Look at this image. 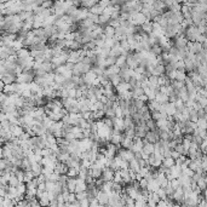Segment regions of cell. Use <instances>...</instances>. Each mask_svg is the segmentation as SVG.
I'll list each match as a JSON object with an SVG mask.
<instances>
[{"label": "cell", "instance_id": "6da1fadb", "mask_svg": "<svg viewBox=\"0 0 207 207\" xmlns=\"http://www.w3.org/2000/svg\"><path fill=\"white\" fill-rule=\"evenodd\" d=\"M67 171H68V166L64 162H61V161L56 162L55 168H53V172H56L58 174H67Z\"/></svg>", "mask_w": 207, "mask_h": 207}, {"label": "cell", "instance_id": "7a4b0ae2", "mask_svg": "<svg viewBox=\"0 0 207 207\" xmlns=\"http://www.w3.org/2000/svg\"><path fill=\"white\" fill-rule=\"evenodd\" d=\"M187 44H188V40L185 38L177 37L176 43H174V47H177V49H187Z\"/></svg>", "mask_w": 207, "mask_h": 207}, {"label": "cell", "instance_id": "3957f363", "mask_svg": "<svg viewBox=\"0 0 207 207\" xmlns=\"http://www.w3.org/2000/svg\"><path fill=\"white\" fill-rule=\"evenodd\" d=\"M165 113L167 116H173L176 114V107H174V103L173 102H167L165 104Z\"/></svg>", "mask_w": 207, "mask_h": 207}, {"label": "cell", "instance_id": "277c9868", "mask_svg": "<svg viewBox=\"0 0 207 207\" xmlns=\"http://www.w3.org/2000/svg\"><path fill=\"white\" fill-rule=\"evenodd\" d=\"M142 152L145 154H153L154 153V143H149V142H144L143 148H142Z\"/></svg>", "mask_w": 207, "mask_h": 207}, {"label": "cell", "instance_id": "5b68a950", "mask_svg": "<svg viewBox=\"0 0 207 207\" xmlns=\"http://www.w3.org/2000/svg\"><path fill=\"white\" fill-rule=\"evenodd\" d=\"M155 101L156 102H159L160 104H164V103H167L168 102V96L166 95V93H164V92H156L155 93Z\"/></svg>", "mask_w": 207, "mask_h": 207}, {"label": "cell", "instance_id": "8992f818", "mask_svg": "<svg viewBox=\"0 0 207 207\" xmlns=\"http://www.w3.org/2000/svg\"><path fill=\"white\" fill-rule=\"evenodd\" d=\"M155 90L154 88H152V87H145L144 88V95L146 96V98H148V101H152V99H155Z\"/></svg>", "mask_w": 207, "mask_h": 207}, {"label": "cell", "instance_id": "52a82bcc", "mask_svg": "<svg viewBox=\"0 0 207 207\" xmlns=\"http://www.w3.org/2000/svg\"><path fill=\"white\" fill-rule=\"evenodd\" d=\"M185 78H187V75H185V73H184V72H179V70H176V72H174V79H173V80H179V81H183Z\"/></svg>", "mask_w": 207, "mask_h": 207}, {"label": "cell", "instance_id": "ba28073f", "mask_svg": "<svg viewBox=\"0 0 207 207\" xmlns=\"http://www.w3.org/2000/svg\"><path fill=\"white\" fill-rule=\"evenodd\" d=\"M3 80H4L5 84H11V82L15 80V78H13L12 75H4V76H3Z\"/></svg>", "mask_w": 207, "mask_h": 207}]
</instances>
